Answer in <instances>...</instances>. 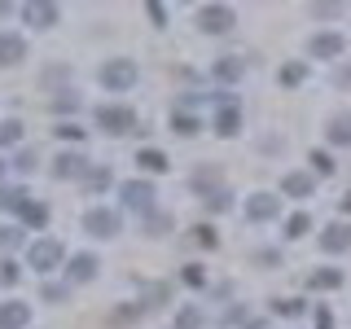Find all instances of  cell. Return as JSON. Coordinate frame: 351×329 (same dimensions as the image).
Returning <instances> with one entry per match:
<instances>
[{"instance_id": "1", "label": "cell", "mask_w": 351, "mask_h": 329, "mask_svg": "<svg viewBox=\"0 0 351 329\" xmlns=\"http://www.w3.org/2000/svg\"><path fill=\"white\" fill-rule=\"evenodd\" d=\"M97 80H101V88H110V93H128V88L136 84V62H128V58H110V62H101Z\"/></svg>"}, {"instance_id": "2", "label": "cell", "mask_w": 351, "mask_h": 329, "mask_svg": "<svg viewBox=\"0 0 351 329\" xmlns=\"http://www.w3.org/2000/svg\"><path fill=\"white\" fill-rule=\"evenodd\" d=\"M197 27H202L206 36H228V31L237 27V14L228 5H202L197 9Z\"/></svg>"}, {"instance_id": "3", "label": "cell", "mask_w": 351, "mask_h": 329, "mask_svg": "<svg viewBox=\"0 0 351 329\" xmlns=\"http://www.w3.org/2000/svg\"><path fill=\"white\" fill-rule=\"evenodd\" d=\"M84 228H88L93 237L110 241V237H119V233H123V219H119V211H110V206H93V211L84 215Z\"/></svg>"}, {"instance_id": "4", "label": "cell", "mask_w": 351, "mask_h": 329, "mask_svg": "<svg viewBox=\"0 0 351 329\" xmlns=\"http://www.w3.org/2000/svg\"><path fill=\"white\" fill-rule=\"evenodd\" d=\"M97 127H101L106 136H123V132L136 127V114H132L128 106H101L97 110Z\"/></svg>"}, {"instance_id": "5", "label": "cell", "mask_w": 351, "mask_h": 329, "mask_svg": "<svg viewBox=\"0 0 351 329\" xmlns=\"http://www.w3.org/2000/svg\"><path fill=\"white\" fill-rule=\"evenodd\" d=\"M27 259H31V268L36 272H53L58 263L66 259V250H62V241H53V237H40L36 246L27 250Z\"/></svg>"}, {"instance_id": "6", "label": "cell", "mask_w": 351, "mask_h": 329, "mask_svg": "<svg viewBox=\"0 0 351 329\" xmlns=\"http://www.w3.org/2000/svg\"><path fill=\"white\" fill-rule=\"evenodd\" d=\"M119 193H123L128 211H136V215H149V211H154V184H149V180H128Z\"/></svg>"}, {"instance_id": "7", "label": "cell", "mask_w": 351, "mask_h": 329, "mask_svg": "<svg viewBox=\"0 0 351 329\" xmlns=\"http://www.w3.org/2000/svg\"><path fill=\"white\" fill-rule=\"evenodd\" d=\"M53 175H58V180H88V158L75 154V149H66V154L53 158Z\"/></svg>"}, {"instance_id": "8", "label": "cell", "mask_w": 351, "mask_h": 329, "mask_svg": "<svg viewBox=\"0 0 351 329\" xmlns=\"http://www.w3.org/2000/svg\"><path fill=\"white\" fill-rule=\"evenodd\" d=\"M277 215H281V197L277 193H250L246 197V219L263 224V219H277Z\"/></svg>"}, {"instance_id": "9", "label": "cell", "mask_w": 351, "mask_h": 329, "mask_svg": "<svg viewBox=\"0 0 351 329\" xmlns=\"http://www.w3.org/2000/svg\"><path fill=\"white\" fill-rule=\"evenodd\" d=\"M22 18H27V27L49 31V27H58V5L53 0H31V5H22Z\"/></svg>"}, {"instance_id": "10", "label": "cell", "mask_w": 351, "mask_h": 329, "mask_svg": "<svg viewBox=\"0 0 351 329\" xmlns=\"http://www.w3.org/2000/svg\"><path fill=\"white\" fill-rule=\"evenodd\" d=\"M343 49H347V40L338 36V31H321V36H312V44H307V53H312V58H321V62L343 58Z\"/></svg>"}, {"instance_id": "11", "label": "cell", "mask_w": 351, "mask_h": 329, "mask_svg": "<svg viewBox=\"0 0 351 329\" xmlns=\"http://www.w3.org/2000/svg\"><path fill=\"white\" fill-rule=\"evenodd\" d=\"M189 184L202 197H211L215 189H224V171L215 167V162H202V167H193V175H189Z\"/></svg>"}, {"instance_id": "12", "label": "cell", "mask_w": 351, "mask_h": 329, "mask_svg": "<svg viewBox=\"0 0 351 329\" xmlns=\"http://www.w3.org/2000/svg\"><path fill=\"white\" fill-rule=\"evenodd\" d=\"M321 246L329 250V255H343V250H351V224H343V219L325 224L321 228Z\"/></svg>"}, {"instance_id": "13", "label": "cell", "mask_w": 351, "mask_h": 329, "mask_svg": "<svg viewBox=\"0 0 351 329\" xmlns=\"http://www.w3.org/2000/svg\"><path fill=\"white\" fill-rule=\"evenodd\" d=\"M27 325H31V307L27 303H18V299L0 303V329H27Z\"/></svg>"}, {"instance_id": "14", "label": "cell", "mask_w": 351, "mask_h": 329, "mask_svg": "<svg viewBox=\"0 0 351 329\" xmlns=\"http://www.w3.org/2000/svg\"><path fill=\"white\" fill-rule=\"evenodd\" d=\"M18 62H27V40L0 31V66H18Z\"/></svg>"}, {"instance_id": "15", "label": "cell", "mask_w": 351, "mask_h": 329, "mask_svg": "<svg viewBox=\"0 0 351 329\" xmlns=\"http://www.w3.org/2000/svg\"><path fill=\"white\" fill-rule=\"evenodd\" d=\"M97 272H101L97 255H71V272H66V277H71L75 285H88V281L97 277Z\"/></svg>"}, {"instance_id": "16", "label": "cell", "mask_w": 351, "mask_h": 329, "mask_svg": "<svg viewBox=\"0 0 351 329\" xmlns=\"http://www.w3.org/2000/svg\"><path fill=\"white\" fill-rule=\"evenodd\" d=\"M211 75H215V80H224V84H237L241 75H246V58L228 53V58H219V62L211 66Z\"/></svg>"}, {"instance_id": "17", "label": "cell", "mask_w": 351, "mask_h": 329, "mask_svg": "<svg viewBox=\"0 0 351 329\" xmlns=\"http://www.w3.org/2000/svg\"><path fill=\"white\" fill-rule=\"evenodd\" d=\"M215 132H219V136H237V132H241V110H237V101L215 110Z\"/></svg>"}, {"instance_id": "18", "label": "cell", "mask_w": 351, "mask_h": 329, "mask_svg": "<svg viewBox=\"0 0 351 329\" xmlns=\"http://www.w3.org/2000/svg\"><path fill=\"white\" fill-rule=\"evenodd\" d=\"M312 175H307V171H290V175H281V193L285 197H307V193H312Z\"/></svg>"}, {"instance_id": "19", "label": "cell", "mask_w": 351, "mask_h": 329, "mask_svg": "<svg viewBox=\"0 0 351 329\" xmlns=\"http://www.w3.org/2000/svg\"><path fill=\"white\" fill-rule=\"evenodd\" d=\"M325 136H329V145H351V114H334Z\"/></svg>"}, {"instance_id": "20", "label": "cell", "mask_w": 351, "mask_h": 329, "mask_svg": "<svg viewBox=\"0 0 351 329\" xmlns=\"http://www.w3.org/2000/svg\"><path fill=\"white\" fill-rule=\"evenodd\" d=\"M347 277L338 268H316L312 277H307V285H312V290H338V285H343Z\"/></svg>"}, {"instance_id": "21", "label": "cell", "mask_w": 351, "mask_h": 329, "mask_svg": "<svg viewBox=\"0 0 351 329\" xmlns=\"http://www.w3.org/2000/svg\"><path fill=\"white\" fill-rule=\"evenodd\" d=\"M18 215L27 219L31 228H44V224H49V206H44V202H31V197L22 202V211H18Z\"/></svg>"}, {"instance_id": "22", "label": "cell", "mask_w": 351, "mask_h": 329, "mask_svg": "<svg viewBox=\"0 0 351 329\" xmlns=\"http://www.w3.org/2000/svg\"><path fill=\"white\" fill-rule=\"evenodd\" d=\"M136 167H145V171H167V154H162V149H141V154H136Z\"/></svg>"}, {"instance_id": "23", "label": "cell", "mask_w": 351, "mask_h": 329, "mask_svg": "<svg viewBox=\"0 0 351 329\" xmlns=\"http://www.w3.org/2000/svg\"><path fill=\"white\" fill-rule=\"evenodd\" d=\"M171 127L180 132V136H197V119L189 110H171Z\"/></svg>"}, {"instance_id": "24", "label": "cell", "mask_w": 351, "mask_h": 329, "mask_svg": "<svg viewBox=\"0 0 351 329\" xmlns=\"http://www.w3.org/2000/svg\"><path fill=\"white\" fill-rule=\"evenodd\" d=\"M53 110H58V114H75V110H80V93H75V88L58 93V97H53Z\"/></svg>"}, {"instance_id": "25", "label": "cell", "mask_w": 351, "mask_h": 329, "mask_svg": "<svg viewBox=\"0 0 351 329\" xmlns=\"http://www.w3.org/2000/svg\"><path fill=\"white\" fill-rule=\"evenodd\" d=\"M18 141H22V123L18 119H5V123H0V149L18 145Z\"/></svg>"}, {"instance_id": "26", "label": "cell", "mask_w": 351, "mask_h": 329, "mask_svg": "<svg viewBox=\"0 0 351 329\" xmlns=\"http://www.w3.org/2000/svg\"><path fill=\"white\" fill-rule=\"evenodd\" d=\"M180 281L193 285V290H202V285H206V268H202V263H184V268H180Z\"/></svg>"}, {"instance_id": "27", "label": "cell", "mask_w": 351, "mask_h": 329, "mask_svg": "<svg viewBox=\"0 0 351 329\" xmlns=\"http://www.w3.org/2000/svg\"><path fill=\"white\" fill-rule=\"evenodd\" d=\"M303 80H307V66H303V62L281 66V84H290V88H294V84H303Z\"/></svg>"}, {"instance_id": "28", "label": "cell", "mask_w": 351, "mask_h": 329, "mask_svg": "<svg viewBox=\"0 0 351 329\" xmlns=\"http://www.w3.org/2000/svg\"><path fill=\"white\" fill-rule=\"evenodd\" d=\"M307 228H312V219H307L303 211H299V215H290V219H285V237H303V233H307Z\"/></svg>"}, {"instance_id": "29", "label": "cell", "mask_w": 351, "mask_h": 329, "mask_svg": "<svg viewBox=\"0 0 351 329\" xmlns=\"http://www.w3.org/2000/svg\"><path fill=\"white\" fill-rule=\"evenodd\" d=\"M22 202H27L22 189H0V206H5V211H22Z\"/></svg>"}, {"instance_id": "30", "label": "cell", "mask_w": 351, "mask_h": 329, "mask_svg": "<svg viewBox=\"0 0 351 329\" xmlns=\"http://www.w3.org/2000/svg\"><path fill=\"white\" fill-rule=\"evenodd\" d=\"M189 237L197 241L202 250H215V228H206V224H197V228H189Z\"/></svg>"}, {"instance_id": "31", "label": "cell", "mask_w": 351, "mask_h": 329, "mask_svg": "<svg viewBox=\"0 0 351 329\" xmlns=\"http://www.w3.org/2000/svg\"><path fill=\"white\" fill-rule=\"evenodd\" d=\"M228 206H233V193L228 189H215L211 197H206V211H228Z\"/></svg>"}, {"instance_id": "32", "label": "cell", "mask_w": 351, "mask_h": 329, "mask_svg": "<svg viewBox=\"0 0 351 329\" xmlns=\"http://www.w3.org/2000/svg\"><path fill=\"white\" fill-rule=\"evenodd\" d=\"M312 171L329 175V171H334V158H329V154H321V149H312Z\"/></svg>"}, {"instance_id": "33", "label": "cell", "mask_w": 351, "mask_h": 329, "mask_svg": "<svg viewBox=\"0 0 351 329\" xmlns=\"http://www.w3.org/2000/svg\"><path fill=\"white\" fill-rule=\"evenodd\" d=\"M36 162H40L36 149H18V162H14V167H18V171H36Z\"/></svg>"}, {"instance_id": "34", "label": "cell", "mask_w": 351, "mask_h": 329, "mask_svg": "<svg viewBox=\"0 0 351 329\" xmlns=\"http://www.w3.org/2000/svg\"><path fill=\"white\" fill-rule=\"evenodd\" d=\"M343 14V5H334V0H325V5H312V18H338Z\"/></svg>"}, {"instance_id": "35", "label": "cell", "mask_w": 351, "mask_h": 329, "mask_svg": "<svg viewBox=\"0 0 351 329\" xmlns=\"http://www.w3.org/2000/svg\"><path fill=\"white\" fill-rule=\"evenodd\" d=\"M0 281H5V285H18V281H22V272H18V263H9V259H5V263H0Z\"/></svg>"}, {"instance_id": "36", "label": "cell", "mask_w": 351, "mask_h": 329, "mask_svg": "<svg viewBox=\"0 0 351 329\" xmlns=\"http://www.w3.org/2000/svg\"><path fill=\"white\" fill-rule=\"evenodd\" d=\"M18 241H22V228H0V246L5 250H14Z\"/></svg>"}, {"instance_id": "37", "label": "cell", "mask_w": 351, "mask_h": 329, "mask_svg": "<svg viewBox=\"0 0 351 329\" xmlns=\"http://www.w3.org/2000/svg\"><path fill=\"white\" fill-rule=\"evenodd\" d=\"M58 136H62V141H80L84 127H80V123H58Z\"/></svg>"}, {"instance_id": "38", "label": "cell", "mask_w": 351, "mask_h": 329, "mask_svg": "<svg viewBox=\"0 0 351 329\" xmlns=\"http://www.w3.org/2000/svg\"><path fill=\"white\" fill-rule=\"evenodd\" d=\"M272 307H277L281 316H299V312H303V303H299V299H285V303H272Z\"/></svg>"}, {"instance_id": "39", "label": "cell", "mask_w": 351, "mask_h": 329, "mask_svg": "<svg viewBox=\"0 0 351 329\" xmlns=\"http://www.w3.org/2000/svg\"><path fill=\"white\" fill-rule=\"evenodd\" d=\"M66 294H71V290H66V285H44V299H49V303H62Z\"/></svg>"}, {"instance_id": "40", "label": "cell", "mask_w": 351, "mask_h": 329, "mask_svg": "<svg viewBox=\"0 0 351 329\" xmlns=\"http://www.w3.org/2000/svg\"><path fill=\"white\" fill-rule=\"evenodd\" d=\"M88 184H93V189H106V184H110V171H88Z\"/></svg>"}, {"instance_id": "41", "label": "cell", "mask_w": 351, "mask_h": 329, "mask_svg": "<svg viewBox=\"0 0 351 329\" xmlns=\"http://www.w3.org/2000/svg\"><path fill=\"white\" fill-rule=\"evenodd\" d=\"M149 18H154V27H167V9L162 5H149Z\"/></svg>"}, {"instance_id": "42", "label": "cell", "mask_w": 351, "mask_h": 329, "mask_svg": "<svg viewBox=\"0 0 351 329\" xmlns=\"http://www.w3.org/2000/svg\"><path fill=\"white\" fill-rule=\"evenodd\" d=\"M316 329H334V316H329L325 307H316Z\"/></svg>"}, {"instance_id": "43", "label": "cell", "mask_w": 351, "mask_h": 329, "mask_svg": "<svg viewBox=\"0 0 351 329\" xmlns=\"http://www.w3.org/2000/svg\"><path fill=\"white\" fill-rule=\"evenodd\" d=\"M145 228H149V233H162V228H167V219H162V215H149Z\"/></svg>"}, {"instance_id": "44", "label": "cell", "mask_w": 351, "mask_h": 329, "mask_svg": "<svg viewBox=\"0 0 351 329\" xmlns=\"http://www.w3.org/2000/svg\"><path fill=\"white\" fill-rule=\"evenodd\" d=\"M180 325H184V329L197 325V312H193V307H184V312H180Z\"/></svg>"}, {"instance_id": "45", "label": "cell", "mask_w": 351, "mask_h": 329, "mask_svg": "<svg viewBox=\"0 0 351 329\" xmlns=\"http://www.w3.org/2000/svg\"><path fill=\"white\" fill-rule=\"evenodd\" d=\"M338 84H343V88L351 84V66H343V71H338Z\"/></svg>"}, {"instance_id": "46", "label": "cell", "mask_w": 351, "mask_h": 329, "mask_svg": "<svg viewBox=\"0 0 351 329\" xmlns=\"http://www.w3.org/2000/svg\"><path fill=\"white\" fill-rule=\"evenodd\" d=\"M338 206H343V211H347V215H351V189H347V193H343V202H338Z\"/></svg>"}, {"instance_id": "47", "label": "cell", "mask_w": 351, "mask_h": 329, "mask_svg": "<svg viewBox=\"0 0 351 329\" xmlns=\"http://www.w3.org/2000/svg\"><path fill=\"white\" fill-rule=\"evenodd\" d=\"M0 180H5V162H0Z\"/></svg>"}]
</instances>
